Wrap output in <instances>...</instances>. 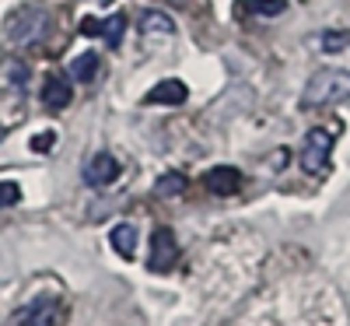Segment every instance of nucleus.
Listing matches in <instances>:
<instances>
[{"mask_svg":"<svg viewBox=\"0 0 350 326\" xmlns=\"http://www.w3.org/2000/svg\"><path fill=\"white\" fill-rule=\"evenodd\" d=\"M329 151H333V134L323 130V127L308 130L305 140H301V168L308 175H323L326 165H329Z\"/></svg>","mask_w":350,"mask_h":326,"instance_id":"nucleus-3","label":"nucleus"},{"mask_svg":"<svg viewBox=\"0 0 350 326\" xmlns=\"http://www.w3.org/2000/svg\"><path fill=\"white\" fill-rule=\"evenodd\" d=\"M4 74H8L11 84H25L28 81V67L21 60H14V56H8V60H4Z\"/></svg>","mask_w":350,"mask_h":326,"instance_id":"nucleus-17","label":"nucleus"},{"mask_svg":"<svg viewBox=\"0 0 350 326\" xmlns=\"http://www.w3.org/2000/svg\"><path fill=\"white\" fill-rule=\"evenodd\" d=\"M242 172L239 168H231V165H217V168H211L207 175H203V186H207L211 193H217V197H235L239 190H242Z\"/></svg>","mask_w":350,"mask_h":326,"instance_id":"nucleus-7","label":"nucleus"},{"mask_svg":"<svg viewBox=\"0 0 350 326\" xmlns=\"http://www.w3.org/2000/svg\"><path fill=\"white\" fill-rule=\"evenodd\" d=\"M347 32H323V36H315V46L323 49V53H340L347 46Z\"/></svg>","mask_w":350,"mask_h":326,"instance_id":"nucleus-16","label":"nucleus"},{"mask_svg":"<svg viewBox=\"0 0 350 326\" xmlns=\"http://www.w3.org/2000/svg\"><path fill=\"white\" fill-rule=\"evenodd\" d=\"M140 36L144 39H172L175 36V21L168 18V14H161V11H144L140 14Z\"/></svg>","mask_w":350,"mask_h":326,"instance_id":"nucleus-11","label":"nucleus"},{"mask_svg":"<svg viewBox=\"0 0 350 326\" xmlns=\"http://www.w3.org/2000/svg\"><path fill=\"white\" fill-rule=\"evenodd\" d=\"M56 299L53 294H39L28 305H21L14 316H11V326H56Z\"/></svg>","mask_w":350,"mask_h":326,"instance_id":"nucleus-5","label":"nucleus"},{"mask_svg":"<svg viewBox=\"0 0 350 326\" xmlns=\"http://www.w3.org/2000/svg\"><path fill=\"white\" fill-rule=\"evenodd\" d=\"M175 263H179V242H175L172 228H154V235H151V260H148V266H151L154 274H168Z\"/></svg>","mask_w":350,"mask_h":326,"instance_id":"nucleus-4","label":"nucleus"},{"mask_svg":"<svg viewBox=\"0 0 350 326\" xmlns=\"http://www.w3.org/2000/svg\"><path fill=\"white\" fill-rule=\"evenodd\" d=\"M116 175H120V162L105 151H98L84 162V183L88 186H109V183H116Z\"/></svg>","mask_w":350,"mask_h":326,"instance_id":"nucleus-6","label":"nucleus"},{"mask_svg":"<svg viewBox=\"0 0 350 326\" xmlns=\"http://www.w3.org/2000/svg\"><path fill=\"white\" fill-rule=\"evenodd\" d=\"M0 140H4V127H0Z\"/></svg>","mask_w":350,"mask_h":326,"instance_id":"nucleus-20","label":"nucleus"},{"mask_svg":"<svg viewBox=\"0 0 350 326\" xmlns=\"http://www.w3.org/2000/svg\"><path fill=\"white\" fill-rule=\"evenodd\" d=\"M81 32H88V36H92V32H98L102 39H105V46H120L123 42V32H126V14H109L102 25L98 21H84L81 25Z\"/></svg>","mask_w":350,"mask_h":326,"instance_id":"nucleus-10","label":"nucleus"},{"mask_svg":"<svg viewBox=\"0 0 350 326\" xmlns=\"http://www.w3.org/2000/svg\"><path fill=\"white\" fill-rule=\"evenodd\" d=\"M46 28H49V14L39 11V8H32V4H25V8H18V11L8 14L4 39L11 46H32V42H39L46 36Z\"/></svg>","mask_w":350,"mask_h":326,"instance_id":"nucleus-1","label":"nucleus"},{"mask_svg":"<svg viewBox=\"0 0 350 326\" xmlns=\"http://www.w3.org/2000/svg\"><path fill=\"white\" fill-rule=\"evenodd\" d=\"M70 81H92L95 74H98V53H92V49H84V53H77L74 60H70Z\"/></svg>","mask_w":350,"mask_h":326,"instance_id":"nucleus-13","label":"nucleus"},{"mask_svg":"<svg viewBox=\"0 0 350 326\" xmlns=\"http://www.w3.org/2000/svg\"><path fill=\"white\" fill-rule=\"evenodd\" d=\"M154 193H158V197H179V193H186V175H183V172H165V175H158Z\"/></svg>","mask_w":350,"mask_h":326,"instance_id":"nucleus-15","label":"nucleus"},{"mask_svg":"<svg viewBox=\"0 0 350 326\" xmlns=\"http://www.w3.org/2000/svg\"><path fill=\"white\" fill-rule=\"evenodd\" d=\"M350 99V74L347 71H319L305 88V105H329Z\"/></svg>","mask_w":350,"mask_h":326,"instance_id":"nucleus-2","label":"nucleus"},{"mask_svg":"<svg viewBox=\"0 0 350 326\" xmlns=\"http://www.w3.org/2000/svg\"><path fill=\"white\" fill-rule=\"evenodd\" d=\"M239 11L256 18H277L287 11V0H239Z\"/></svg>","mask_w":350,"mask_h":326,"instance_id":"nucleus-14","label":"nucleus"},{"mask_svg":"<svg viewBox=\"0 0 350 326\" xmlns=\"http://www.w3.org/2000/svg\"><path fill=\"white\" fill-rule=\"evenodd\" d=\"M74 99V88H70V74H49L42 84V102L49 109H67Z\"/></svg>","mask_w":350,"mask_h":326,"instance_id":"nucleus-9","label":"nucleus"},{"mask_svg":"<svg viewBox=\"0 0 350 326\" xmlns=\"http://www.w3.org/2000/svg\"><path fill=\"white\" fill-rule=\"evenodd\" d=\"M18 200H21V186L18 183H11V179L0 183V211H4V207H14Z\"/></svg>","mask_w":350,"mask_h":326,"instance_id":"nucleus-18","label":"nucleus"},{"mask_svg":"<svg viewBox=\"0 0 350 326\" xmlns=\"http://www.w3.org/2000/svg\"><path fill=\"white\" fill-rule=\"evenodd\" d=\"M109 242H112V249L120 253L123 260H133L137 256V228L133 225H116L112 231H109Z\"/></svg>","mask_w":350,"mask_h":326,"instance_id":"nucleus-12","label":"nucleus"},{"mask_svg":"<svg viewBox=\"0 0 350 326\" xmlns=\"http://www.w3.org/2000/svg\"><path fill=\"white\" fill-rule=\"evenodd\" d=\"M189 99V88L179 81V77H168L161 84H154L148 95H144V102L148 105H183Z\"/></svg>","mask_w":350,"mask_h":326,"instance_id":"nucleus-8","label":"nucleus"},{"mask_svg":"<svg viewBox=\"0 0 350 326\" xmlns=\"http://www.w3.org/2000/svg\"><path fill=\"white\" fill-rule=\"evenodd\" d=\"M53 144H56V134H39L32 137V151H49Z\"/></svg>","mask_w":350,"mask_h":326,"instance_id":"nucleus-19","label":"nucleus"}]
</instances>
